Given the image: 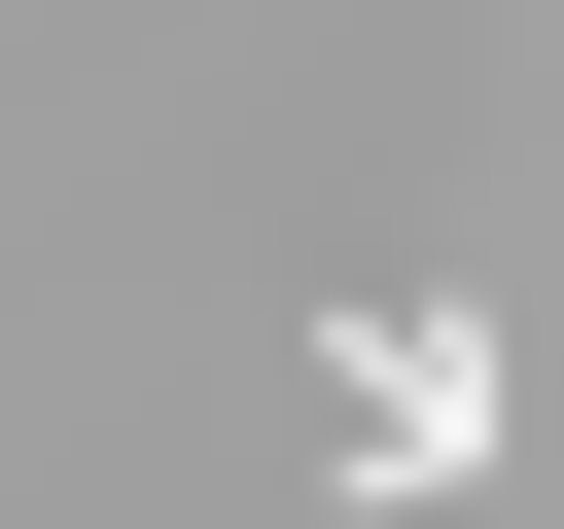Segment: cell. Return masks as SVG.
I'll return each mask as SVG.
<instances>
[{"label":"cell","instance_id":"cell-1","mask_svg":"<svg viewBox=\"0 0 564 529\" xmlns=\"http://www.w3.org/2000/svg\"><path fill=\"white\" fill-rule=\"evenodd\" d=\"M317 388H352V458H388V494H458V458H494V317H458V282H317Z\"/></svg>","mask_w":564,"mask_h":529}]
</instances>
